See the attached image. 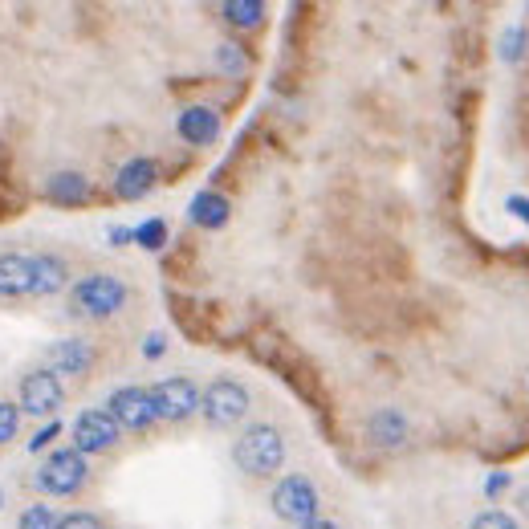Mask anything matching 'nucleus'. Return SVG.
<instances>
[{"label": "nucleus", "mask_w": 529, "mask_h": 529, "mask_svg": "<svg viewBox=\"0 0 529 529\" xmlns=\"http://www.w3.org/2000/svg\"><path fill=\"white\" fill-rule=\"evenodd\" d=\"M41 192H45L49 204L74 208V204H86V200H90V180H86L82 171H53Z\"/></svg>", "instance_id": "4468645a"}, {"label": "nucleus", "mask_w": 529, "mask_h": 529, "mask_svg": "<svg viewBox=\"0 0 529 529\" xmlns=\"http://www.w3.org/2000/svg\"><path fill=\"white\" fill-rule=\"evenodd\" d=\"M216 66H220L224 74L237 78V74H245V53H241L237 45H232V41H224V45L216 49Z\"/></svg>", "instance_id": "412c9836"}, {"label": "nucleus", "mask_w": 529, "mask_h": 529, "mask_svg": "<svg viewBox=\"0 0 529 529\" xmlns=\"http://www.w3.org/2000/svg\"><path fill=\"white\" fill-rule=\"evenodd\" d=\"M57 529H106V525H102V517H94V513H66Z\"/></svg>", "instance_id": "393cba45"}, {"label": "nucleus", "mask_w": 529, "mask_h": 529, "mask_svg": "<svg viewBox=\"0 0 529 529\" xmlns=\"http://www.w3.org/2000/svg\"><path fill=\"white\" fill-rule=\"evenodd\" d=\"M151 399H155V416L167 420V424H180V420H188V416L200 411V387L192 379H184V375L155 383Z\"/></svg>", "instance_id": "0eeeda50"}, {"label": "nucleus", "mask_w": 529, "mask_h": 529, "mask_svg": "<svg viewBox=\"0 0 529 529\" xmlns=\"http://www.w3.org/2000/svg\"><path fill=\"white\" fill-rule=\"evenodd\" d=\"M0 505H5V493H0Z\"/></svg>", "instance_id": "473e14b6"}, {"label": "nucleus", "mask_w": 529, "mask_h": 529, "mask_svg": "<svg viewBox=\"0 0 529 529\" xmlns=\"http://www.w3.org/2000/svg\"><path fill=\"white\" fill-rule=\"evenodd\" d=\"M106 411L114 416V424L127 428V432H147V428L159 420V416H155L151 387H119V391H110Z\"/></svg>", "instance_id": "423d86ee"}, {"label": "nucleus", "mask_w": 529, "mask_h": 529, "mask_svg": "<svg viewBox=\"0 0 529 529\" xmlns=\"http://www.w3.org/2000/svg\"><path fill=\"white\" fill-rule=\"evenodd\" d=\"M505 208H509L521 224H529V200H525V196H509V200H505Z\"/></svg>", "instance_id": "c756f323"}, {"label": "nucleus", "mask_w": 529, "mask_h": 529, "mask_svg": "<svg viewBox=\"0 0 529 529\" xmlns=\"http://www.w3.org/2000/svg\"><path fill=\"white\" fill-rule=\"evenodd\" d=\"M175 131L192 147H208L220 139V114L212 106H188V110H180V119H175Z\"/></svg>", "instance_id": "f8f14e48"}, {"label": "nucleus", "mask_w": 529, "mask_h": 529, "mask_svg": "<svg viewBox=\"0 0 529 529\" xmlns=\"http://www.w3.org/2000/svg\"><path fill=\"white\" fill-rule=\"evenodd\" d=\"M135 245H143V249H163L167 245V224L163 220H143L139 228H135Z\"/></svg>", "instance_id": "aec40b11"}, {"label": "nucleus", "mask_w": 529, "mask_h": 529, "mask_svg": "<svg viewBox=\"0 0 529 529\" xmlns=\"http://www.w3.org/2000/svg\"><path fill=\"white\" fill-rule=\"evenodd\" d=\"M66 285H70V269L62 257H53V253L33 257V298H53V293H62Z\"/></svg>", "instance_id": "2eb2a0df"}, {"label": "nucleus", "mask_w": 529, "mask_h": 529, "mask_svg": "<svg viewBox=\"0 0 529 529\" xmlns=\"http://www.w3.org/2000/svg\"><path fill=\"white\" fill-rule=\"evenodd\" d=\"M525 29H509L505 37H501V57H505V62H521V57H525Z\"/></svg>", "instance_id": "b1692460"}, {"label": "nucleus", "mask_w": 529, "mask_h": 529, "mask_svg": "<svg viewBox=\"0 0 529 529\" xmlns=\"http://www.w3.org/2000/svg\"><path fill=\"white\" fill-rule=\"evenodd\" d=\"M57 432H62V424H57V420H53V424H45V428H41V432L29 440V452H41L49 440H57Z\"/></svg>", "instance_id": "bb28decb"}, {"label": "nucleus", "mask_w": 529, "mask_h": 529, "mask_svg": "<svg viewBox=\"0 0 529 529\" xmlns=\"http://www.w3.org/2000/svg\"><path fill=\"white\" fill-rule=\"evenodd\" d=\"M159 184V167H155V159H127L123 167H119V175H114V196L119 200H143L151 188Z\"/></svg>", "instance_id": "9b49d317"}, {"label": "nucleus", "mask_w": 529, "mask_h": 529, "mask_svg": "<svg viewBox=\"0 0 529 529\" xmlns=\"http://www.w3.org/2000/svg\"><path fill=\"white\" fill-rule=\"evenodd\" d=\"M249 411V391L237 383V379H216L200 391V416L212 424V428H232L241 424Z\"/></svg>", "instance_id": "39448f33"}, {"label": "nucleus", "mask_w": 529, "mask_h": 529, "mask_svg": "<svg viewBox=\"0 0 529 529\" xmlns=\"http://www.w3.org/2000/svg\"><path fill=\"white\" fill-rule=\"evenodd\" d=\"M505 489H509V473H493V477L485 481V497H489V501H497Z\"/></svg>", "instance_id": "cd10ccee"}, {"label": "nucleus", "mask_w": 529, "mask_h": 529, "mask_svg": "<svg viewBox=\"0 0 529 529\" xmlns=\"http://www.w3.org/2000/svg\"><path fill=\"white\" fill-rule=\"evenodd\" d=\"M106 241H110L114 249H123V245H131V241H135V228H123V224H110V228H106Z\"/></svg>", "instance_id": "a878e982"}, {"label": "nucleus", "mask_w": 529, "mask_h": 529, "mask_svg": "<svg viewBox=\"0 0 529 529\" xmlns=\"http://www.w3.org/2000/svg\"><path fill=\"white\" fill-rule=\"evenodd\" d=\"M86 485V456L78 448H62L45 456V464L37 468V489L45 497H74Z\"/></svg>", "instance_id": "20e7f679"}, {"label": "nucleus", "mask_w": 529, "mask_h": 529, "mask_svg": "<svg viewBox=\"0 0 529 529\" xmlns=\"http://www.w3.org/2000/svg\"><path fill=\"white\" fill-rule=\"evenodd\" d=\"M94 367V346L86 338H57L45 350V371L53 375H86Z\"/></svg>", "instance_id": "9d476101"}, {"label": "nucleus", "mask_w": 529, "mask_h": 529, "mask_svg": "<svg viewBox=\"0 0 529 529\" xmlns=\"http://www.w3.org/2000/svg\"><path fill=\"white\" fill-rule=\"evenodd\" d=\"M127 298H131V289L119 277H110V273H90L70 293L74 314H86V318H110V314H119L127 306Z\"/></svg>", "instance_id": "f03ea898"}, {"label": "nucleus", "mask_w": 529, "mask_h": 529, "mask_svg": "<svg viewBox=\"0 0 529 529\" xmlns=\"http://www.w3.org/2000/svg\"><path fill=\"white\" fill-rule=\"evenodd\" d=\"M220 13H224V21H228V25H237V29H253V25H261L265 5H261V0H224Z\"/></svg>", "instance_id": "a211bd4d"}, {"label": "nucleus", "mask_w": 529, "mask_h": 529, "mask_svg": "<svg viewBox=\"0 0 529 529\" xmlns=\"http://www.w3.org/2000/svg\"><path fill=\"white\" fill-rule=\"evenodd\" d=\"M232 460H237V468L249 477H273L285 464V440L273 424H253L232 444Z\"/></svg>", "instance_id": "f257e3e1"}, {"label": "nucleus", "mask_w": 529, "mask_h": 529, "mask_svg": "<svg viewBox=\"0 0 529 529\" xmlns=\"http://www.w3.org/2000/svg\"><path fill=\"white\" fill-rule=\"evenodd\" d=\"M517 513H521V517H529V485L517 493Z\"/></svg>", "instance_id": "7c9ffc66"}, {"label": "nucleus", "mask_w": 529, "mask_h": 529, "mask_svg": "<svg viewBox=\"0 0 529 529\" xmlns=\"http://www.w3.org/2000/svg\"><path fill=\"white\" fill-rule=\"evenodd\" d=\"M306 529H342V525H334V521H322V517H318V521H310Z\"/></svg>", "instance_id": "2f4dec72"}, {"label": "nucleus", "mask_w": 529, "mask_h": 529, "mask_svg": "<svg viewBox=\"0 0 529 529\" xmlns=\"http://www.w3.org/2000/svg\"><path fill=\"white\" fill-rule=\"evenodd\" d=\"M269 505H273V513H277L281 521L298 525V529H306L310 521H318V489H314V481L302 477V473L281 477V481L273 485V493H269Z\"/></svg>", "instance_id": "7ed1b4c3"}, {"label": "nucleus", "mask_w": 529, "mask_h": 529, "mask_svg": "<svg viewBox=\"0 0 529 529\" xmlns=\"http://www.w3.org/2000/svg\"><path fill=\"white\" fill-rule=\"evenodd\" d=\"M119 424H114V416L110 411H102V407H90V411H82V416L74 420V448L82 452V456H94V452H106L114 440H119Z\"/></svg>", "instance_id": "1a4fd4ad"}, {"label": "nucleus", "mask_w": 529, "mask_h": 529, "mask_svg": "<svg viewBox=\"0 0 529 529\" xmlns=\"http://www.w3.org/2000/svg\"><path fill=\"white\" fill-rule=\"evenodd\" d=\"M163 350H167V338H163V334H147L143 355H147V359H163Z\"/></svg>", "instance_id": "c85d7f7f"}, {"label": "nucleus", "mask_w": 529, "mask_h": 529, "mask_svg": "<svg viewBox=\"0 0 529 529\" xmlns=\"http://www.w3.org/2000/svg\"><path fill=\"white\" fill-rule=\"evenodd\" d=\"M33 293V257L0 253V298H29Z\"/></svg>", "instance_id": "ddd939ff"}, {"label": "nucleus", "mask_w": 529, "mask_h": 529, "mask_svg": "<svg viewBox=\"0 0 529 529\" xmlns=\"http://www.w3.org/2000/svg\"><path fill=\"white\" fill-rule=\"evenodd\" d=\"M228 212H232V204L220 196V192H196L192 196V204H188V216H192V224H200V228H208V232H216V228H224L228 224Z\"/></svg>", "instance_id": "dca6fc26"}, {"label": "nucleus", "mask_w": 529, "mask_h": 529, "mask_svg": "<svg viewBox=\"0 0 529 529\" xmlns=\"http://www.w3.org/2000/svg\"><path fill=\"white\" fill-rule=\"evenodd\" d=\"M367 436H371L379 448H399V444L407 440V420H403V411L379 407L375 416L367 420Z\"/></svg>", "instance_id": "f3484780"}, {"label": "nucleus", "mask_w": 529, "mask_h": 529, "mask_svg": "<svg viewBox=\"0 0 529 529\" xmlns=\"http://www.w3.org/2000/svg\"><path fill=\"white\" fill-rule=\"evenodd\" d=\"M66 403V391H62V379L53 371H29L21 379V411L29 416H57V407Z\"/></svg>", "instance_id": "6e6552de"}, {"label": "nucleus", "mask_w": 529, "mask_h": 529, "mask_svg": "<svg viewBox=\"0 0 529 529\" xmlns=\"http://www.w3.org/2000/svg\"><path fill=\"white\" fill-rule=\"evenodd\" d=\"M468 529H517V517H509L501 509H485V513H477L473 521H468Z\"/></svg>", "instance_id": "5701e85b"}, {"label": "nucleus", "mask_w": 529, "mask_h": 529, "mask_svg": "<svg viewBox=\"0 0 529 529\" xmlns=\"http://www.w3.org/2000/svg\"><path fill=\"white\" fill-rule=\"evenodd\" d=\"M57 525H62V517H57L53 513V505H29L25 513H21V529H57Z\"/></svg>", "instance_id": "6ab92c4d"}, {"label": "nucleus", "mask_w": 529, "mask_h": 529, "mask_svg": "<svg viewBox=\"0 0 529 529\" xmlns=\"http://www.w3.org/2000/svg\"><path fill=\"white\" fill-rule=\"evenodd\" d=\"M17 428H21V407H13L9 399H0V444L17 440Z\"/></svg>", "instance_id": "4be33fe9"}]
</instances>
